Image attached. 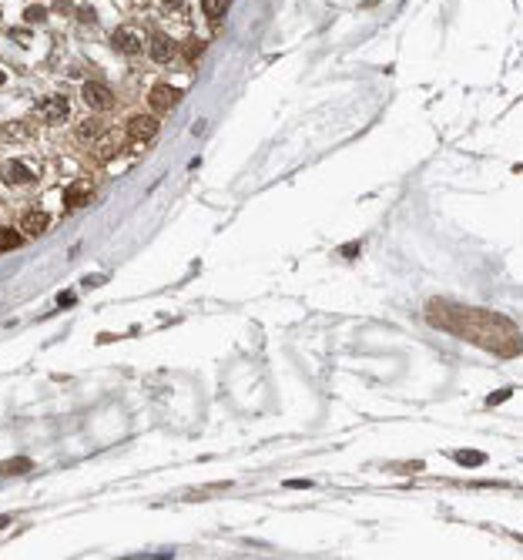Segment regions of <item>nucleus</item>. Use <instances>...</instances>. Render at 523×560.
<instances>
[{
  "label": "nucleus",
  "instance_id": "nucleus-1",
  "mask_svg": "<svg viewBox=\"0 0 523 560\" xmlns=\"http://www.w3.org/2000/svg\"><path fill=\"white\" fill-rule=\"evenodd\" d=\"M67 115H71V101L64 94H47L38 101V117L47 124H60V121H67Z\"/></svg>",
  "mask_w": 523,
  "mask_h": 560
},
{
  "label": "nucleus",
  "instance_id": "nucleus-2",
  "mask_svg": "<svg viewBox=\"0 0 523 560\" xmlns=\"http://www.w3.org/2000/svg\"><path fill=\"white\" fill-rule=\"evenodd\" d=\"M81 97H84V104H88V108H94V111H108V108L115 104L111 88H104L101 81H88V84H84V91H81Z\"/></svg>",
  "mask_w": 523,
  "mask_h": 560
},
{
  "label": "nucleus",
  "instance_id": "nucleus-3",
  "mask_svg": "<svg viewBox=\"0 0 523 560\" xmlns=\"http://www.w3.org/2000/svg\"><path fill=\"white\" fill-rule=\"evenodd\" d=\"M178 101H181V91L172 88V84H155L151 94H148V104L155 108V115H168Z\"/></svg>",
  "mask_w": 523,
  "mask_h": 560
},
{
  "label": "nucleus",
  "instance_id": "nucleus-4",
  "mask_svg": "<svg viewBox=\"0 0 523 560\" xmlns=\"http://www.w3.org/2000/svg\"><path fill=\"white\" fill-rule=\"evenodd\" d=\"M148 54H151V60H158V64H172L174 54H178V44H174L168 34H151V47H148Z\"/></svg>",
  "mask_w": 523,
  "mask_h": 560
},
{
  "label": "nucleus",
  "instance_id": "nucleus-5",
  "mask_svg": "<svg viewBox=\"0 0 523 560\" xmlns=\"http://www.w3.org/2000/svg\"><path fill=\"white\" fill-rule=\"evenodd\" d=\"M158 135V121L151 115H135L128 121V138L131 141H151Z\"/></svg>",
  "mask_w": 523,
  "mask_h": 560
},
{
  "label": "nucleus",
  "instance_id": "nucleus-6",
  "mask_svg": "<svg viewBox=\"0 0 523 560\" xmlns=\"http://www.w3.org/2000/svg\"><path fill=\"white\" fill-rule=\"evenodd\" d=\"M34 178H38V174L31 172L24 161H10V165L3 168V181H7V185H31Z\"/></svg>",
  "mask_w": 523,
  "mask_h": 560
},
{
  "label": "nucleus",
  "instance_id": "nucleus-7",
  "mask_svg": "<svg viewBox=\"0 0 523 560\" xmlns=\"http://www.w3.org/2000/svg\"><path fill=\"white\" fill-rule=\"evenodd\" d=\"M84 201H91V185H84V181H78V185H71V188L64 192V208H67V212H74V208H81Z\"/></svg>",
  "mask_w": 523,
  "mask_h": 560
},
{
  "label": "nucleus",
  "instance_id": "nucleus-8",
  "mask_svg": "<svg viewBox=\"0 0 523 560\" xmlns=\"http://www.w3.org/2000/svg\"><path fill=\"white\" fill-rule=\"evenodd\" d=\"M20 229L27 235H40L47 229V215L40 212V208H27V212L20 215Z\"/></svg>",
  "mask_w": 523,
  "mask_h": 560
},
{
  "label": "nucleus",
  "instance_id": "nucleus-9",
  "mask_svg": "<svg viewBox=\"0 0 523 560\" xmlns=\"http://www.w3.org/2000/svg\"><path fill=\"white\" fill-rule=\"evenodd\" d=\"M111 40H115V47L121 54H141V40H138L131 31H117Z\"/></svg>",
  "mask_w": 523,
  "mask_h": 560
},
{
  "label": "nucleus",
  "instance_id": "nucleus-10",
  "mask_svg": "<svg viewBox=\"0 0 523 560\" xmlns=\"http://www.w3.org/2000/svg\"><path fill=\"white\" fill-rule=\"evenodd\" d=\"M229 3H232V0H201V10H205V17L218 20L225 10H229Z\"/></svg>",
  "mask_w": 523,
  "mask_h": 560
},
{
  "label": "nucleus",
  "instance_id": "nucleus-11",
  "mask_svg": "<svg viewBox=\"0 0 523 560\" xmlns=\"http://www.w3.org/2000/svg\"><path fill=\"white\" fill-rule=\"evenodd\" d=\"M31 470V460L27 456H20V460H7V463H0V477H7V473H27Z\"/></svg>",
  "mask_w": 523,
  "mask_h": 560
},
{
  "label": "nucleus",
  "instance_id": "nucleus-12",
  "mask_svg": "<svg viewBox=\"0 0 523 560\" xmlns=\"http://www.w3.org/2000/svg\"><path fill=\"white\" fill-rule=\"evenodd\" d=\"M181 51H185V58H188V60H192V64H194V60L201 58V51H205V40L188 38V40H185V47H181Z\"/></svg>",
  "mask_w": 523,
  "mask_h": 560
},
{
  "label": "nucleus",
  "instance_id": "nucleus-13",
  "mask_svg": "<svg viewBox=\"0 0 523 560\" xmlns=\"http://www.w3.org/2000/svg\"><path fill=\"white\" fill-rule=\"evenodd\" d=\"M456 463L480 466V463H483V453H480V450H460V453H456Z\"/></svg>",
  "mask_w": 523,
  "mask_h": 560
},
{
  "label": "nucleus",
  "instance_id": "nucleus-14",
  "mask_svg": "<svg viewBox=\"0 0 523 560\" xmlns=\"http://www.w3.org/2000/svg\"><path fill=\"white\" fill-rule=\"evenodd\" d=\"M20 245V235L14 229H0V252H10Z\"/></svg>",
  "mask_w": 523,
  "mask_h": 560
},
{
  "label": "nucleus",
  "instance_id": "nucleus-15",
  "mask_svg": "<svg viewBox=\"0 0 523 560\" xmlns=\"http://www.w3.org/2000/svg\"><path fill=\"white\" fill-rule=\"evenodd\" d=\"M78 135H81V141H94V138H101V124L97 121H84L78 128Z\"/></svg>",
  "mask_w": 523,
  "mask_h": 560
},
{
  "label": "nucleus",
  "instance_id": "nucleus-16",
  "mask_svg": "<svg viewBox=\"0 0 523 560\" xmlns=\"http://www.w3.org/2000/svg\"><path fill=\"white\" fill-rule=\"evenodd\" d=\"M24 17H27V24H40V20L47 17V10H44V7H27Z\"/></svg>",
  "mask_w": 523,
  "mask_h": 560
},
{
  "label": "nucleus",
  "instance_id": "nucleus-17",
  "mask_svg": "<svg viewBox=\"0 0 523 560\" xmlns=\"http://www.w3.org/2000/svg\"><path fill=\"white\" fill-rule=\"evenodd\" d=\"M78 17L84 20V24H94V10H91V7H81V14H78Z\"/></svg>",
  "mask_w": 523,
  "mask_h": 560
},
{
  "label": "nucleus",
  "instance_id": "nucleus-18",
  "mask_svg": "<svg viewBox=\"0 0 523 560\" xmlns=\"http://www.w3.org/2000/svg\"><path fill=\"white\" fill-rule=\"evenodd\" d=\"M506 396H510V389H500L497 396H490V403H500V400H506Z\"/></svg>",
  "mask_w": 523,
  "mask_h": 560
},
{
  "label": "nucleus",
  "instance_id": "nucleus-19",
  "mask_svg": "<svg viewBox=\"0 0 523 560\" xmlns=\"http://www.w3.org/2000/svg\"><path fill=\"white\" fill-rule=\"evenodd\" d=\"M181 7V0H165V10H178Z\"/></svg>",
  "mask_w": 523,
  "mask_h": 560
},
{
  "label": "nucleus",
  "instance_id": "nucleus-20",
  "mask_svg": "<svg viewBox=\"0 0 523 560\" xmlns=\"http://www.w3.org/2000/svg\"><path fill=\"white\" fill-rule=\"evenodd\" d=\"M3 523H7V517H0V527H3Z\"/></svg>",
  "mask_w": 523,
  "mask_h": 560
},
{
  "label": "nucleus",
  "instance_id": "nucleus-21",
  "mask_svg": "<svg viewBox=\"0 0 523 560\" xmlns=\"http://www.w3.org/2000/svg\"><path fill=\"white\" fill-rule=\"evenodd\" d=\"M0 84H3V74H0Z\"/></svg>",
  "mask_w": 523,
  "mask_h": 560
}]
</instances>
